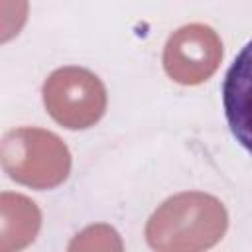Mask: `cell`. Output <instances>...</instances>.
I'll use <instances>...</instances> for the list:
<instances>
[{"instance_id": "obj_4", "label": "cell", "mask_w": 252, "mask_h": 252, "mask_svg": "<svg viewBox=\"0 0 252 252\" xmlns=\"http://www.w3.org/2000/svg\"><path fill=\"white\" fill-rule=\"evenodd\" d=\"M222 61V41L207 24H187L175 30L163 45V71L179 85L195 87L209 81Z\"/></svg>"}, {"instance_id": "obj_1", "label": "cell", "mask_w": 252, "mask_h": 252, "mask_svg": "<svg viewBox=\"0 0 252 252\" xmlns=\"http://www.w3.org/2000/svg\"><path fill=\"white\" fill-rule=\"evenodd\" d=\"M228 228L224 205L203 191L165 199L146 222V240L158 252H197L220 242Z\"/></svg>"}, {"instance_id": "obj_7", "label": "cell", "mask_w": 252, "mask_h": 252, "mask_svg": "<svg viewBox=\"0 0 252 252\" xmlns=\"http://www.w3.org/2000/svg\"><path fill=\"white\" fill-rule=\"evenodd\" d=\"M106 236H118V232L112 226H108V224H93V226L85 228L83 232H79L75 236V240L69 244V250H79V248H85V250L108 248L104 242H100V238H106Z\"/></svg>"}, {"instance_id": "obj_5", "label": "cell", "mask_w": 252, "mask_h": 252, "mask_svg": "<svg viewBox=\"0 0 252 252\" xmlns=\"http://www.w3.org/2000/svg\"><path fill=\"white\" fill-rule=\"evenodd\" d=\"M222 106L232 136L252 154V41L242 47L224 75Z\"/></svg>"}, {"instance_id": "obj_3", "label": "cell", "mask_w": 252, "mask_h": 252, "mask_svg": "<svg viewBox=\"0 0 252 252\" xmlns=\"http://www.w3.org/2000/svg\"><path fill=\"white\" fill-rule=\"evenodd\" d=\"M47 114L67 130H87L106 112V87L89 69L67 65L55 69L41 87Z\"/></svg>"}, {"instance_id": "obj_6", "label": "cell", "mask_w": 252, "mask_h": 252, "mask_svg": "<svg viewBox=\"0 0 252 252\" xmlns=\"http://www.w3.org/2000/svg\"><path fill=\"white\" fill-rule=\"evenodd\" d=\"M2 224H0V250H22L32 244L41 226V213L37 205L18 193H2L0 197Z\"/></svg>"}, {"instance_id": "obj_2", "label": "cell", "mask_w": 252, "mask_h": 252, "mask_svg": "<svg viewBox=\"0 0 252 252\" xmlns=\"http://www.w3.org/2000/svg\"><path fill=\"white\" fill-rule=\"evenodd\" d=\"M0 161L6 175L35 191L59 187L71 173V152L53 132L33 126L4 134Z\"/></svg>"}]
</instances>
